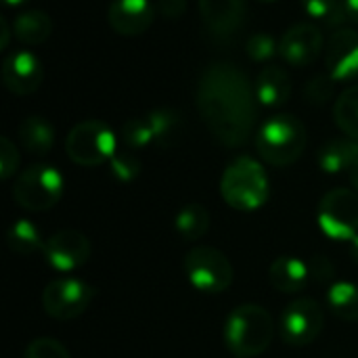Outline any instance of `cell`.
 <instances>
[{
    "label": "cell",
    "instance_id": "obj_6",
    "mask_svg": "<svg viewBox=\"0 0 358 358\" xmlns=\"http://www.w3.org/2000/svg\"><path fill=\"white\" fill-rule=\"evenodd\" d=\"M65 151L73 164L94 168L109 164L117 153V136L105 122L86 120L69 130L65 138Z\"/></svg>",
    "mask_w": 358,
    "mask_h": 358
},
{
    "label": "cell",
    "instance_id": "obj_1",
    "mask_svg": "<svg viewBox=\"0 0 358 358\" xmlns=\"http://www.w3.org/2000/svg\"><path fill=\"white\" fill-rule=\"evenodd\" d=\"M197 109L216 141L224 147H241L250 141L258 120L254 84L239 67L212 63L199 76Z\"/></svg>",
    "mask_w": 358,
    "mask_h": 358
},
{
    "label": "cell",
    "instance_id": "obj_35",
    "mask_svg": "<svg viewBox=\"0 0 358 358\" xmlns=\"http://www.w3.org/2000/svg\"><path fill=\"white\" fill-rule=\"evenodd\" d=\"M346 8H348V19L358 23V0H346Z\"/></svg>",
    "mask_w": 358,
    "mask_h": 358
},
{
    "label": "cell",
    "instance_id": "obj_8",
    "mask_svg": "<svg viewBox=\"0 0 358 358\" xmlns=\"http://www.w3.org/2000/svg\"><path fill=\"white\" fill-rule=\"evenodd\" d=\"M317 224L331 241L348 243L358 235V193L352 189L327 191L317 208Z\"/></svg>",
    "mask_w": 358,
    "mask_h": 358
},
{
    "label": "cell",
    "instance_id": "obj_24",
    "mask_svg": "<svg viewBox=\"0 0 358 358\" xmlns=\"http://www.w3.org/2000/svg\"><path fill=\"white\" fill-rule=\"evenodd\" d=\"M210 212L201 203H187L178 210L174 218V229L185 241H199L210 231Z\"/></svg>",
    "mask_w": 358,
    "mask_h": 358
},
{
    "label": "cell",
    "instance_id": "obj_12",
    "mask_svg": "<svg viewBox=\"0 0 358 358\" xmlns=\"http://www.w3.org/2000/svg\"><path fill=\"white\" fill-rule=\"evenodd\" d=\"M92 248L88 237L76 229H61L44 241V262L59 275H71L90 260Z\"/></svg>",
    "mask_w": 358,
    "mask_h": 358
},
{
    "label": "cell",
    "instance_id": "obj_17",
    "mask_svg": "<svg viewBox=\"0 0 358 358\" xmlns=\"http://www.w3.org/2000/svg\"><path fill=\"white\" fill-rule=\"evenodd\" d=\"M206 27L216 36H231L245 21V0H197Z\"/></svg>",
    "mask_w": 358,
    "mask_h": 358
},
{
    "label": "cell",
    "instance_id": "obj_2",
    "mask_svg": "<svg viewBox=\"0 0 358 358\" xmlns=\"http://www.w3.org/2000/svg\"><path fill=\"white\" fill-rule=\"evenodd\" d=\"M275 338L271 313L260 304H241L224 321L222 340L231 355L237 358L260 357L268 350Z\"/></svg>",
    "mask_w": 358,
    "mask_h": 358
},
{
    "label": "cell",
    "instance_id": "obj_36",
    "mask_svg": "<svg viewBox=\"0 0 358 358\" xmlns=\"http://www.w3.org/2000/svg\"><path fill=\"white\" fill-rule=\"evenodd\" d=\"M348 178L352 182V189L358 193V155L357 159H355V164H352V168H350V172H348Z\"/></svg>",
    "mask_w": 358,
    "mask_h": 358
},
{
    "label": "cell",
    "instance_id": "obj_31",
    "mask_svg": "<svg viewBox=\"0 0 358 358\" xmlns=\"http://www.w3.org/2000/svg\"><path fill=\"white\" fill-rule=\"evenodd\" d=\"M336 84H338V82H336L329 73L315 76V78L306 84V90H304L308 103H313V105H323V103H327V101L334 96Z\"/></svg>",
    "mask_w": 358,
    "mask_h": 358
},
{
    "label": "cell",
    "instance_id": "obj_14",
    "mask_svg": "<svg viewBox=\"0 0 358 358\" xmlns=\"http://www.w3.org/2000/svg\"><path fill=\"white\" fill-rule=\"evenodd\" d=\"M44 80V67L40 59L27 50L19 48L6 55L2 61V84L17 96H27L40 88Z\"/></svg>",
    "mask_w": 358,
    "mask_h": 358
},
{
    "label": "cell",
    "instance_id": "obj_34",
    "mask_svg": "<svg viewBox=\"0 0 358 358\" xmlns=\"http://www.w3.org/2000/svg\"><path fill=\"white\" fill-rule=\"evenodd\" d=\"M0 31H2V38H0V48L4 50L8 46V40H10V27H8V21L4 17H0Z\"/></svg>",
    "mask_w": 358,
    "mask_h": 358
},
{
    "label": "cell",
    "instance_id": "obj_26",
    "mask_svg": "<svg viewBox=\"0 0 358 358\" xmlns=\"http://www.w3.org/2000/svg\"><path fill=\"white\" fill-rule=\"evenodd\" d=\"M334 120L348 138L358 141V84H352L336 99Z\"/></svg>",
    "mask_w": 358,
    "mask_h": 358
},
{
    "label": "cell",
    "instance_id": "obj_21",
    "mask_svg": "<svg viewBox=\"0 0 358 358\" xmlns=\"http://www.w3.org/2000/svg\"><path fill=\"white\" fill-rule=\"evenodd\" d=\"M21 147L31 155H46L55 145V128L42 115H27L17 128Z\"/></svg>",
    "mask_w": 358,
    "mask_h": 358
},
{
    "label": "cell",
    "instance_id": "obj_27",
    "mask_svg": "<svg viewBox=\"0 0 358 358\" xmlns=\"http://www.w3.org/2000/svg\"><path fill=\"white\" fill-rule=\"evenodd\" d=\"M304 13L327 27H342L348 19L346 0H300Z\"/></svg>",
    "mask_w": 358,
    "mask_h": 358
},
{
    "label": "cell",
    "instance_id": "obj_11",
    "mask_svg": "<svg viewBox=\"0 0 358 358\" xmlns=\"http://www.w3.org/2000/svg\"><path fill=\"white\" fill-rule=\"evenodd\" d=\"M323 325H325L323 308L313 298H300L287 304L279 321L281 338L289 346L313 344L321 336Z\"/></svg>",
    "mask_w": 358,
    "mask_h": 358
},
{
    "label": "cell",
    "instance_id": "obj_7",
    "mask_svg": "<svg viewBox=\"0 0 358 358\" xmlns=\"http://www.w3.org/2000/svg\"><path fill=\"white\" fill-rule=\"evenodd\" d=\"M182 268L189 283L208 296L224 294L235 279V271L227 254L210 245L191 248L182 260Z\"/></svg>",
    "mask_w": 358,
    "mask_h": 358
},
{
    "label": "cell",
    "instance_id": "obj_19",
    "mask_svg": "<svg viewBox=\"0 0 358 358\" xmlns=\"http://www.w3.org/2000/svg\"><path fill=\"white\" fill-rule=\"evenodd\" d=\"M258 105L281 107L292 96V78L281 65H264L254 82Z\"/></svg>",
    "mask_w": 358,
    "mask_h": 358
},
{
    "label": "cell",
    "instance_id": "obj_4",
    "mask_svg": "<svg viewBox=\"0 0 358 358\" xmlns=\"http://www.w3.org/2000/svg\"><path fill=\"white\" fill-rule=\"evenodd\" d=\"M220 195L239 212H256L264 208L271 195V182L264 166L248 155L233 159L222 172Z\"/></svg>",
    "mask_w": 358,
    "mask_h": 358
},
{
    "label": "cell",
    "instance_id": "obj_22",
    "mask_svg": "<svg viewBox=\"0 0 358 358\" xmlns=\"http://www.w3.org/2000/svg\"><path fill=\"white\" fill-rule=\"evenodd\" d=\"M52 34V19L44 10H23L13 21V36L25 44L36 46L50 38Z\"/></svg>",
    "mask_w": 358,
    "mask_h": 358
},
{
    "label": "cell",
    "instance_id": "obj_10",
    "mask_svg": "<svg viewBox=\"0 0 358 358\" xmlns=\"http://www.w3.org/2000/svg\"><path fill=\"white\" fill-rule=\"evenodd\" d=\"M180 128V117L172 109H153L130 117L122 126V138L130 149L168 147Z\"/></svg>",
    "mask_w": 358,
    "mask_h": 358
},
{
    "label": "cell",
    "instance_id": "obj_9",
    "mask_svg": "<svg viewBox=\"0 0 358 358\" xmlns=\"http://www.w3.org/2000/svg\"><path fill=\"white\" fill-rule=\"evenodd\" d=\"M94 300V287L78 277H57L42 292V308L50 319L73 321L82 317Z\"/></svg>",
    "mask_w": 358,
    "mask_h": 358
},
{
    "label": "cell",
    "instance_id": "obj_37",
    "mask_svg": "<svg viewBox=\"0 0 358 358\" xmlns=\"http://www.w3.org/2000/svg\"><path fill=\"white\" fill-rule=\"evenodd\" d=\"M348 252H350L352 260L358 264V235L352 239V241H348Z\"/></svg>",
    "mask_w": 358,
    "mask_h": 358
},
{
    "label": "cell",
    "instance_id": "obj_18",
    "mask_svg": "<svg viewBox=\"0 0 358 358\" xmlns=\"http://www.w3.org/2000/svg\"><path fill=\"white\" fill-rule=\"evenodd\" d=\"M313 279V268L298 256H279L268 266V281L281 294H300Z\"/></svg>",
    "mask_w": 358,
    "mask_h": 358
},
{
    "label": "cell",
    "instance_id": "obj_28",
    "mask_svg": "<svg viewBox=\"0 0 358 358\" xmlns=\"http://www.w3.org/2000/svg\"><path fill=\"white\" fill-rule=\"evenodd\" d=\"M245 50H248V57L254 59L256 63H266L275 55H279V42L271 34L258 31V34L250 36V40L245 44Z\"/></svg>",
    "mask_w": 358,
    "mask_h": 358
},
{
    "label": "cell",
    "instance_id": "obj_29",
    "mask_svg": "<svg viewBox=\"0 0 358 358\" xmlns=\"http://www.w3.org/2000/svg\"><path fill=\"white\" fill-rule=\"evenodd\" d=\"M109 170L113 174L115 180L120 182H132L138 178L141 174V159L128 151H117L111 162H109Z\"/></svg>",
    "mask_w": 358,
    "mask_h": 358
},
{
    "label": "cell",
    "instance_id": "obj_16",
    "mask_svg": "<svg viewBox=\"0 0 358 358\" xmlns=\"http://www.w3.org/2000/svg\"><path fill=\"white\" fill-rule=\"evenodd\" d=\"M157 8L151 0H113L107 10L111 29L120 36H141L155 21Z\"/></svg>",
    "mask_w": 358,
    "mask_h": 358
},
{
    "label": "cell",
    "instance_id": "obj_25",
    "mask_svg": "<svg viewBox=\"0 0 358 358\" xmlns=\"http://www.w3.org/2000/svg\"><path fill=\"white\" fill-rule=\"evenodd\" d=\"M44 241L36 224L27 218H17L6 233V245L17 256H31L36 252H42Z\"/></svg>",
    "mask_w": 358,
    "mask_h": 358
},
{
    "label": "cell",
    "instance_id": "obj_30",
    "mask_svg": "<svg viewBox=\"0 0 358 358\" xmlns=\"http://www.w3.org/2000/svg\"><path fill=\"white\" fill-rule=\"evenodd\" d=\"M23 358H71L67 348L55 338H36L27 344Z\"/></svg>",
    "mask_w": 358,
    "mask_h": 358
},
{
    "label": "cell",
    "instance_id": "obj_15",
    "mask_svg": "<svg viewBox=\"0 0 358 358\" xmlns=\"http://www.w3.org/2000/svg\"><path fill=\"white\" fill-rule=\"evenodd\" d=\"M327 73L336 82H350L358 78V31L340 27L325 44Z\"/></svg>",
    "mask_w": 358,
    "mask_h": 358
},
{
    "label": "cell",
    "instance_id": "obj_39",
    "mask_svg": "<svg viewBox=\"0 0 358 358\" xmlns=\"http://www.w3.org/2000/svg\"><path fill=\"white\" fill-rule=\"evenodd\" d=\"M258 2H277V0H258Z\"/></svg>",
    "mask_w": 358,
    "mask_h": 358
},
{
    "label": "cell",
    "instance_id": "obj_23",
    "mask_svg": "<svg viewBox=\"0 0 358 358\" xmlns=\"http://www.w3.org/2000/svg\"><path fill=\"white\" fill-rule=\"evenodd\" d=\"M327 306L340 321L358 323V283L336 281L327 289Z\"/></svg>",
    "mask_w": 358,
    "mask_h": 358
},
{
    "label": "cell",
    "instance_id": "obj_33",
    "mask_svg": "<svg viewBox=\"0 0 358 358\" xmlns=\"http://www.w3.org/2000/svg\"><path fill=\"white\" fill-rule=\"evenodd\" d=\"M155 8L164 19H178L187 10V0H157Z\"/></svg>",
    "mask_w": 358,
    "mask_h": 358
},
{
    "label": "cell",
    "instance_id": "obj_20",
    "mask_svg": "<svg viewBox=\"0 0 358 358\" xmlns=\"http://www.w3.org/2000/svg\"><path fill=\"white\" fill-rule=\"evenodd\" d=\"M357 155L358 141H355V138H331L319 149L317 164L329 176L348 174Z\"/></svg>",
    "mask_w": 358,
    "mask_h": 358
},
{
    "label": "cell",
    "instance_id": "obj_32",
    "mask_svg": "<svg viewBox=\"0 0 358 358\" xmlns=\"http://www.w3.org/2000/svg\"><path fill=\"white\" fill-rule=\"evenodd\" d=\"M19 168V151L8 136L0 138V176L8 180Z\"/></svg>",
    "mask_w": 358,
    "mask_h": 358
},
{
    "label": "cell",
    "instance_id": "obj_3",
    "mask_svg": "<svg viewBox=\"0 0 358 358\" xmlns=\"http://www.w3.org/2000/svg\"><path fill=\"white\" fill-rule=\"evenodd\" d=\"M306 126L294 113L271 115L256 132V151L258 155L277 168L296 164L306 149Z\"/></svg>",
    "mask_w": 358,
    "mask_h": 358
},
{
    "label": "cell",
    "instance_id": "obj_5",
    "mask_svg": "<svg viewBox=\"0 0 358 358\" xmlns=\"http://www.w3.org/2000/svg\"><path fill=\"white\" fill-rule=\"evenodd\" d=\"M65 191L63 174L50 164H34L25 168L15 185L13 197L27 212H46L52 210Z\"/></svg>",
    "mask_w": 358,
    "mask_h": 358
},
{
    "label": "cell",
    "instance_id": "obj_38",
    "mask_svg": "<svg viewBox=\"0 0 358 358\" xmlns=\"http://www.w3.org/2000/svg\"><path fill=\"white\" fill-rule=\"evenodd\" d=\"M25 0H4V4L6 6H19V4H23Z\"/></svg>",
    "mask_w": 358,
    "mask_h": 358
},
{
    "label": "cell",
    "instance_id": "obj_13",
    "mask_svg": "<svg viewBox=\"0 0 358 358\" xmlns=\"http://www.w3.org/2000/svg\"><path fill=\"white\" fill-rule=\"evenodd\" d=\"M325 50V40L315 23H296L279 40V55L292 67H308Z\"/></svg>",
    "mask_w": 358,
    "mask_h": 358
}]
</instances>
